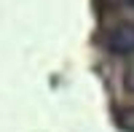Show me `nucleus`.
Here are the masks:
<instances>
[{"instance_id": "nucleus-1", "label": "nucleus", "mask_w": 134, "mask_h": 132, "mask_svg": "<svg viewBox=\"0 0 134 132\" xmlns=\"http://www.w3.org/2000/svg\"><path fill=\"white\" fill-rule=\"evenodd\" d=\"M102 43L110 54H134V22H118L113 24L105 35H102Z\"/></svg>"}, {"instance_id": "nucleus-2", "label": "nucleus", "mask_w": 134, "mask_h": 132, "mask_svg": "<svg viewBox=\"0 0 134 132\" xmlns=\"http://www.w3.org/2000/svg\"><path fill=\"white\" fill-rule=\"evenodd\" d=\"M102 3H107V6H131L134 8V0H102Z\"/></svg>"}]
</instances>
